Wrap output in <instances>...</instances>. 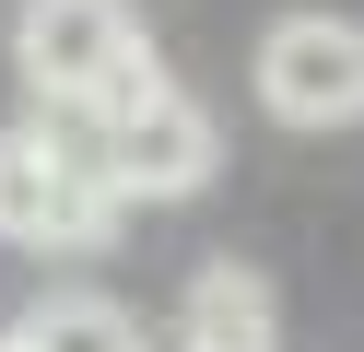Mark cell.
<instances>
[{
  "label": "cell",
  "instance_id": "1",
  "mask_svg": "<svg viewBox=\"0 0 364 352\" xmlns=\"http://www.w3.org/2000/svg\"><path fill=\"white\" fill-rule=\"evenodd\" d=\"M153 70L141 23H129V0H24V82L36 106H106V94H129Z\"/></svg>",
  "mask_w": 364,
  "mask_h": 352
},
{
  "label": "cell",
  "instance_id": "3",
  "mask_svg": "<svg viewBox=\"0 0 364 352\" xmlns=\"http://www.w3.org/2000/svg\"><path fill=\"white\" fill-rule=\"evenodd\" d=\"M118 188H95L48 129H0V247H106Z\"/></svg>",
  "mask_w": 364,
  "mask_h": 352
},
{
  "label": "cell",
  "instance_id": "2",
  "mask_svg": "<svg viewBox=\"0 0 364 352\" xmlns=\"http://www.w3.org/2000/svg\"><path fill=\"white\" fill-rule=\"evenodd\" d=\"M259 106L282 129H353L364 117V23L353 12H282L259 36Z\"/></svg>",
  "mask_w": 364,
  "mask_h": 352
},
{
  "label": "cell",
  "instance_id": "7",
  "mask_svg": "<svg viewBox=\"0 0 364 352\" xmlns=\"http://www.w3.org/2000/svg\"><path fill=\"white\" fill-rule=\"evenodd\" d=\"M0 352H36V341H24V329H0Z\"/></svg>",
  "mask_w": 364,
  "mask_h": 352
},
{
  "label": "cell",
  "instance_id": "5",
  "mask_svg": "<svg viewBox=\"0 0 364 352\" xmlns=\"http://www.w3.org/2000/svg\"><path fill=\"white\" fill-rule=\"evenodd\" d=\"M176 352H282L270 282L247 270V258H212V270L188 282V305H176Z\"/></svg>",
  "mask_w": 364,
  "mask_h": 352
},
{
  "label": "cell",
  "instance_id": "6",
  "mask_svg": "<svg viewBox=\"0 0 364 352\" xmlns=\"http://www.w3.org/2000/svg\"><path fill=\"white\" fill-rule=\"evenodd\" d=\"M24 341L36 352H141V317L118 294H48V305H24Z\"/></svg>",
  "mask_w": 364,
  "mask_h": 352
},
{
  "label": "cell",
  "instance_id": "4",
  "mask_svg": "<svg viewBox=\"0 0 364 352\" xmlns=\"http://www.w3.org/2000/svg\"><path fill=\"white\" fill-rule=\"evenodd\" d=\"M106 141H118V200H188L200 176H212V117H200V94H176L165 70H141V82L106 106Z\"/></svg>",
  "mask_w": 364,
  "mask_h": 352
}]
</instances>
